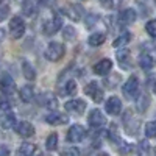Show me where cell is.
<instances>
[{
  "label": "cell",
  "mask_w": 156,
  "mask_h": 156,
  "mask_svg": "<svg viewBox=\"0 0 156 156\" xmlns=\"http://www.w3.org/2000/svg\"><path fill=\"white\" fill-rule=\"evenodd\" d=\"M64 53H66V47H64L62 44H59V42H50L48 47L45 48L44 55H45V58L48 61L56 62V61H59L64 56Z\"/></svg>",
  "instance_id": "cell-1"
},
{
  "label": "cell",
  "mask_w": 156,
  "mask_h": 156,
  "mask_svg": "<svg viewBox=\"0 0 156 156\" xmlns=\"http://www.w3.org/2000/svg\"><path fill=\"white\" fill-rule=\"evenodd\" d=\"M137 92H139V78L136 75H131L125 81V84L122 87V94L125 95V98L133 100L137 95Z\"/></svg>",
  "instance_id": "cell-2"
},
{
  "label": "cell",
  "mask_w": 156,
  "mask_h": 156,
  "mask_svg": "<svg viewBox=\"0 0 156 156\" xmlns=\"http://www.w3.org/2000/svg\"><path fill=\"white\" fill-rule=\"evenodd\" d=\"M61 28H62V17H61L59 14H55L51 19L45 20L44 25H42V31H44V34H47V36H51V34L58 33Z\"/></svg>",
  "instance_id": "cell-3"
},
{
  "label": "cell",
  "mask_w": 156,
  "mask_h": 156,
  "mask_svg": "<svg viewBox=\"0 0 156 156\" xmlns=\"http://www.w3.org/2000/svg\"><path fill=\"white\" fill-rule=\"evenodd\" d=\"M9 34L12 39H20L25 33V22L22 17L19 16H14L11 20H9Z\"/></svg>",
  "instance_id": "cell-4"
},
{
  "label": "cell",
  "mask_w": 156,
  "mask_h": 156,
  "mask_svg": "<svg viewBox=\"0 0 156 156\" xmlns=\"http://www.w3.org/2000/svg\"><path fill=\"white\" fill-rule=\"evenodd\" d=\"M84 92H86V95H89L90 98H92L95 103H100L103 100V89H101V86L97 81H90L89 84H86Z\"/></svg>",
  "instance_id": "cell-5"
},
{
  "label": "cell",
  "mask_w": 156,
  "mask_h": 156,
  "mask_svg": "<svg viewBox=\"0 0 156 156\" xmlns=\"http://www.w3.org/2000/svg\"><path fill=\"white\" fill-rule=\"evenodd\" d=\"M86 137V129L81 125H72L67 131V140L72 144H78Z\"/></svg>",
  "instance_id": "cell-6"
},
{
  "label": "cell",
  "mask_w": 156,
  "mask_h": 156,
  "mask_svg": "<svg viewBox=\"0 0 156 156\" xmlns=\"http://www.w3.org/2000/svg\"><path fill=\"white\" fill-rule=\"evenodd\" d=\"M67 112L70 114H75V115H81L84 111H86V101L81 100V98H75V100H70L64 105Z\"/></svg>",
  "instance_id": "cell-7"
},
{
  "label": "cell",
  "mask_w": 156,
  "mask_h": 156,
  "mask_svg": "<svg viewBox=\"0 0 156 156\" xmlns=\"http://www.w3.org/2000/svg\"><path fill=\"white\" fill-rule=\"evenodd\" d=\"M14 89H16V84H14V80L11 78L9 73L0 75V90H2V94L9 95V94L14 92Z\"/></svg>",
  "instance_id": "cell-8"
},
{
  "label": "cell",
  "mask_w": 156,
  "mask_h": 156,
  "mask_svg": "<svg viewBox=\"0 0 156 156\" xmlns=\"http://www.w3.org/2000/svg\"><path fill=\"white\" fill-rule=\"evenodd\" d=\"M87 122L92 128H100L106 123V117L100 109H92L89 112V117H87Z\"/></svg>",
  "instance_id": "cell-9"
},
{
  "label": "cell",
  "mask_w": 156,
  "mask_h": 156,
  "mask_svg": "<svg viewBox=\"0 0 156 156\" xmlns=\"http://www.w3.org/2000/svg\"><path fill=\"white\" fill-rule=\"evenodd\" d=\"M64 14L70 17L72 20H81V17L84 16V9H83V6L76 5V3H69L64 8Z\"/></svg>",
  "instance_id": "cell-10"
},
{
  "label": "cell",
  "mask_w": 156,
  "mask_h": 156,
  "mask_svg": "<svg viewBox=\"0 0 156 156\" xmlns=\"http://www.w3.org/2000/svg\"><path fill=\"white\" fill-rule=\"evenodd\" d=\"M137 14H136V11L133 8H125L119 12V23L123 25V27H126V25H131L134 23Z\"/></svg>",
  "instance_id": "cell-11"
},
{
  "label": "cell",
  "mask_w": 156,
  "mask_h": 156,
  "mask_svg": "<svg viewBox=\"0 0 156 156\" xmlns=\"http://www.w3.org/2000/svg\"><path fill=\"white\" fill-rule=\"evenodd\" d=\"M111 69H112V61L111 59H100L98 62L94 64V67H92L94 73L95 75H100V76L108 75L111 72Z\"/></svg>",
  "instance_id": "cell-12"
},
{
  "label": "cell",
  "mask_w": 156,
  "mask_h": 156,
  "mask_svg": "<svg viewBox=\"0 0 156 156\" xmlns=\"http://www.w3.org/2000/svg\"><path fill=\"white\" fill-rule=\"evenodd\" d=\"M105 109L109 115H117V114H120L122 111V101L119 97H109L108 101H106V105H105Z\"/></svg>",
  "instance_id": "cell-13"
},
{
  "label": "cell",
  "mask_w": 156,
  "mask_h": 156,
  "mask_svg": "<svg viewBox=\"0 0 156 156\" xmlns=\"http://www.w3.org/2000/svg\"><path fill=\"white\" fill-rule=\"evenodd\" d=\"M16 128V133L20 136V137H31L34 134V126L30 123V122H17L14 125Z\"/></svg>",
  "instance_id": "cell-14"
},
{
  "label": "cell",
  "mask_w": 156,
  "mask_h": 156,
  "mask_svg": "<svg viewBox=\"0 0 156 156\" xmlns=\"http://www.w3.org/2000/svg\"><path fill=\"white\" fill-rule=\"evenodd\" d=\"M123 123H125V128L129 131V134H136L137 128H139V125H140V120H136L131 112H126V114L123 115Z\"/></svg>",
  "instance_id": "cell-15"
},
{
  "label": "cell",
  "mask_w": 156,
  "mask_h": 156,
  "mask_svg": "<svg viewBox=\"0 0 156 156\" xmlns=\"http://www.w3.org/2000/svg\"><path fill=\"white\" fill-rule=\"evenodd\" d=\"M45 122L48 125H64V123L69 122V119L64 114H59V112L53 111V112H50V114L45 115Z\"/></svg>",
  "instance_id": "cell-16"
},
{
  "label": "cell",
  "mask_w": 156,
  "mask_h": 156,
  "mask_svg": "<svg viewBox=\"0 0 156 156\" xmlns=\"http://www.w3.org/2000/svg\"><path fill=\"white\" fill-rule=\"evenodd\" d=\"M0 123H2V128H5V129L14 128V125L17 123L16 114H14V112H11V111H6V112L2 115V119H0Z\"/></svg>",
  "instance_id": "cell-17"
},
{
  "label": "cell",
  "mask_w": 156,
  "mask_h": 156,
  "mask_svg": "<svg viewBox=\"0 0 156 156\" xmlns=\"http://www.w3.org/2000/svg\"><path fill=\"white\" fill-rule=\"evenodd\" d=\"M139 66L144 69V70H150L153 66H154V58L151 53L148 51H144L140 56H139Z\"/></svg>",
  "instance_id": "cell-18"
},
{
  "label": "cell",
  "mask_w": 156,
  "mask_h": 156,
  "mask_svg": "<svg viewBox=\"0 0 156 156\" xmlns=\"http://www.w3.org/2000/svg\"><path fill=\"white\" fill-rule=\"evenodd\" d=\"M131 33H129V31H123L119 37H115L114 39V41H112V47L114 48H120V47H125L129 41H131Z\"/></svg>",
  "instance_id": "cell-19"
},
{
  "label": "cell",
  "mask_w": 156,
  "mask_h": 156,
  "mask_svg": "<svg viewBox=\"0 0 156 156\" xmlns=\"http://www.w3.org/2000/svg\"><path fill=\"white\" fill-rule=\"evenodd\" d=\"M105 41H106V34H105V33L97 31V33H92V34L89 36L87 44H89L90 47H98V45H101Z\"/></svg>",
  "instance_id": "cell-20"
},
{
  "label": "cell",
  "mask_w": 156,
  "mask_h": 156,
  "mask_svg": "<svg viewBox=\"0 0 156 156\" xmlns=\"http://www.w3.org/2000/svg\"><path fill=\"white\" fill-rule=\"evenodd\" d=\"M34 153H36V147L30 144V142H25L17 148L16 156H34Z\"/></svg>",
  "instance_id": "cell-21"
},
{
  "label": "cell",
  "mask_w": 156,
  "mask_h": 156,
  "mask_svg": "<svg viewBox=\"0 0 156 156\" xmlns=\"http://www.w3.org/2000/svg\"><path fill=\"white\" fill-rule=\"evenodd\" d=\"M22 73H23V76L27 78L28 81H33L36 78V72H34L33 66L28 61H22Z\"/></svg>",
  "instance_id": "cell-22"
},
{
  "label": "cell",
  "mask_w": 156,
  "mask_h": 156,
  "mask_svg": "<svg viewBox=\"0 0 156 156\" xmlns=\"http://www.w3.org/2000/svg\"><path fill=\"white\" fill-rule=\"evenodd\" d=\"M19 95H20V100H22V101H25V103L31 101V100H33V97H34L33 87H31V86H23V87H20Z\"/></svg>",
  "instance_id": "cell-23"
},
{
  "label": "cell",
  "mask_w": 156,
  "mask_h": 156,
  "mask_svg": "<svg viewBox=\"0 0 156 156\" xmlns=\"http://www.w3.org/2000/svg\"><path fill=\"white\" fill-rule=\"evenodd\" d=\"M56 147H58V134H56V133H51V134L47 137V140H45V148H47L48 151H55Z\"/></svg>",
  "instance_id": "cell-24"
},
{
  "label": "cell",
  "mask_w": 156,
  "mask_h": 156,
  "mask_svg": "<svg viewBox=\"0 0 156 156\" xmlns=\"http://www.w3.org/2000/svg\"><path fill=\"white\" fill-rule=\"evenodd\" d=\"M148 108V95L147 94H140L137 98V109L140 112H145Z\"/></svg>",
  "instance_id": "cell-25"
},
{
  "label": "cell",
  "mask_w": 156,
  "mask_h": 156,
  "mask_svg": "<svg viewBox=\"0 0 156 156\" xmlns=\"http://www.w3.org/2000/svg\"><path fill=\"white\" fill-rule=\"evenodd\" d=\"M76 90H78V87H76V83L73 80H70V81H67L66 84H64V94L66 95H75Z\"/></svg>",
  "instance_id": "cell-26"
},
{
  "label": "cell",
  "mask_w": 156,
  "mask_h": 156,
  "mask_svg": "<svg viewBox=\"0 0 156 156\" xmlns=\"http://www.w3.org/2000/svg\"><path fill=\"white\" fill-rule=\"evenodd\" d=\"M145 31L150 37H156V19H151L145 23Z\"/></svg>",
  "instance_id": "cell-27"
},
{
  "label": "cell",
  "mask_w": 156,
  "mask_h": 156,
  "mask_svg": "<svg viewBox=\"0 0 156 156\" xmlns=\"http://www.w3.org/2000/svg\"><path fill=\"white\" fill-rule=\"evenodd\" d=\"M145 134L148 139H156V122H148L145 125Z\"/></svg>",
  "instance_id": "cell-28"
},
{
  "label": "cell",
  "mask_w": 156,
  "mask_h": 156,
  "mask_svg": "<svg viewBox=\"0 0 156 156\" xmlns=\"http://www.w3.org/2000/svg\"><path fill=\"white\" fill-rule=\"evenodd\" d=\"M62 36H64V39L66 41H72V39H75V36H76V33H75V28L73 27H64V30H62Z\"/></svg>",
  "instance_id": "cell-29"
},
{
  "label": "cell",
  "mask_w": 156,
  "mask_h": 156,
  "mask_svg": "<svg viewBox=\"0 0 156 156\" xmlns=\"http://www.w3.org/2000/svg\"><path fill=\"white\" fill-rule=\"evenodd\" d=\"M61 156H80V150L76 147H66L61 151Z\"/></svg>",
  "instance_id": "cell-30"
},
{
  "label": "cell",
  "mask_w": 156,
  "mask_h": 156,
  "mask_svg": "<svg viewBox=\"0 0 156 156\" xmlns=\"http://www.w3.org/2000/svg\"><path fill=\"white\" fill-rule=\"evenodd\" d=\"M22 9H23V12H25L27 16L33 14V11H34V5H33L31 0H25V2H23V6H22Z\"/></svg>",
  "instance_id": "cell-31"
},
{
  "label": "cell",
  "mask_w": 156,
  "mask_h": 156,
  "mask_svg": "<svg viewBox=\"0 0 156 156\" xmlns=\"http://www.w3.org/2000/svg\"><path fill=\"white\" fill-rule=\"evenodd\" d=\"M117 148H119V151L122 153V154H126V153H129L133 150V147H131V144H125V142L122 140L119 145H117Z\"/></svg>",
  "instance_id": "cell-32"
},
{
  "label": "cell",
  "mask_w": 156,
  "mask_h": 156,
  "mask_svg": "<svg viewBox=\"0 0 156 156\" xmlns=\"http://www.w3.org/2000/svg\"><path fill=\"white\" fill-rule=\"evenodd\" d=\"M9 101L5 95H0V111H8L9 109Z\"/></svg>",
  "instance_id": "cell-33"
},
{
  "label": "cell",
  "mask_w": 156,
  "mask_h": 156,
  "mask_svg": "<svg viewBox=\"0 0 156 156\" xmlns=\"http://www.w3.org/2000/svg\"><path fill=\"white\" fill-rule=\"evenodd\" d=\"M147 81H148V86L156 92V73H151V75L147 78Z\"/></svg>",
  "instance_id": "cell-34"
},
{
  "label": "cell",
  "mask_w": 156,
  "mask_h": 156,
  "mask_svg": "<svg viewBox=\"0 0 156 156\" xmlns=\"http://www.w3.org/2000/svg\"><path fill=\"white\" fill-rule=\"evenodd\" d=\"M8 14H9V8L8 6H2V8H0V20H5Z\"/></svg>",
  "instance_id": "cell-35"
},
{
  "label": "cell",
  "mask_w": 156,
  "mask_h": 156,
  "mask_svg": "<svg viewBox=\"0 0 156 156\" xmlns=\"http://www.w3.org/2000/svg\"><path fill=\"white\" fill-rule=\"evenodd\" d=\"M41 5H44V6H53L55 3H56V0H37Z\"/></svg>",
  "instance_id": "cell-36"
},
{
  "label": "cell",
  "mask_w": 156,
  "mask_h": 156,
  "mask_svg": "<svg viewBox=\"0 0 156 156\" xmlns=\"http://www.w3.org/2000/svg\"><path fill=\"white\" fill-rule=\"evenodd\" d=\"M0 156H9V150L5 145H0Z\"/></svg>",
  "instance_id": "cell-37"
},
{
  "label": "cell",
  "mask_w": 156,
  "mask_h": 156,
  "mask_svg": "<svg viewBox=\"0 0 156 156\" xmlns=\"http://www.w3.org/2000/svg\"><path fill=\"white\" fill-rule=\"evenodd\" d=\"M100 3L105 8H111L112 6V0H100Z\"/></svg>",
  "instance_id": "cell-38"
},
{
  "label": "cell",
  "mask_w": 156,
  "mask_h": 156,
  "mask_svg": "<svg viewBox=\"0 0 156 156\" xmlns=\"http://www.w3.org/2000/svg\"><path fill=\"white\" fill-rule=\"evenodd\" d=\"M3 39H5V30H3V28H0V44H2Z\"/></svg>",
  "instance_id": "cell-39"
},
{
  "label": "cell",
  "mask_w": 156,
  "mask_h": 156,
  "mask_svg": "<svg viewBox=\"0 0 156 156\" xmlns=\"http://www.w3.org/2000/svg\"><path fill=\"white\" fill-rule=\"evenodd\" d=\"M97 156H109L108 153H105V151H103V153H100V154H97Z\"/></svg>",
  "instance_id": "cell-40"
},
{
  "label": "cell",
  "mask_w": 156,
  "mask_h": 156,
  "mask_svg": "<svg viewBox=\"0 0 156 156\" xmlns=\"http://www.w3.org/2000/svg\"><path fill=\"white\" fill-rule=\"evenodd\" d=\"M154 156H156V147H154Z\"/></svg>",
  "instance_id": "cell-41"
},
{
  "label": "cell",
  "mask_w": 156,
  "mask_h": 156,
  "mask_svg": "<svg viewBox=\"0 0 156 156\" xmlns=\"http://www.w3.org/2000/svg\"><path fill=\"white\" fill-rule=\"evenodd\" d=\"M0 3H2V0H0Z\"/></svg>",
  "instance_id": "cell-42"
}]
</instances>
